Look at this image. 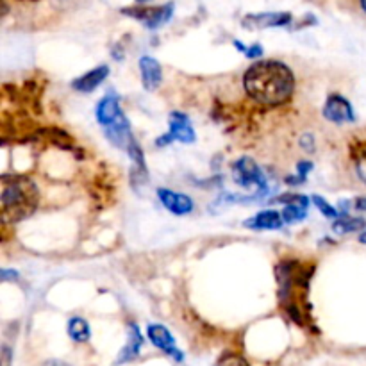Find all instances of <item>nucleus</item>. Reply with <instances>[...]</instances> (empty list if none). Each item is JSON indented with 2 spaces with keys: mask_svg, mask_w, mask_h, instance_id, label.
<instances>
[{
  "mask_svg": "<svg viewBox=\"0 0 366 366\" xmlns=\"http://www.w3.org/2000/svg\"><path fill=\"white\" fill-rule=\"evenodd\" d=\"M243 85L254 101L266 105H277L291 97L295 79L284 63L261 61L250 66L249 72L245 73Z\"/></svg>",
  "mask_w": 366,
  "mask_h": 366,
  "instance_id": "nucleus-1",
  "label": "nucleus"
},
{
  "mask_svg": "<svg viewBox=\"0 0 366 366\" xmlns=\"http://www.w3.org/2000/svg\"><path fill=\"white\" fill-rule=\"evenodd\" d=\"M38 188L31 179H2V214L6 221H18L33 214L38 205Z\"/></svg>",
  "mask_w": 366,
  "mask_h": 366,
  "instance_id": "nucleus-2",
  "label": "nucleus"
},
{
  "mask_svg": "<svg viewBox=\"0 0 366 366\" xmlns=\"http://www.w3.org/2000/svg\"><path fill=\"white\" fill-rule=\"evenodd\" d=\"M233 179L236 184L243 186V188H259L265 191V175H263L261 168L258 163L250 159V157H240L233 166Z\"/></svg>",
  "mask_w": 366,
  "mask_h": 366,
  "instance_id": "nucleus-3",
  "label": "nucleus"
},
{
  "mask_svg": "<svg viewBox=\"0 0 366 366\" xmlns=\"http://www.w3.org/2000/svg\"><path fill=\"white\" fill-rule=\"evenodd\" d=\"M195 138H197V136H195L193 127H191V124H189V118L186 117V115L175 111V113L170 115L168 133H166L165 136L159 138V140L156 141V145L157 147H165V145H168L170 141H173V140L181 141V143H193Z\"/></svg>",
  "mask_w": 366,
  "mask_h": 366,
  "instance_id": "nucleus-4",
  "label": "nucleus"
},
{
  "mask_svg": "<svg viewBox=\"0 0 366 366\" xmlns=\"http://www.w3.org/2000/svg\"><path fill=\"white\" fill-rule=\"evenodd\" d=\"M125 15L145 22L149 29H157L165 25L173 15V4H165L161 8H147V9H125Z\"/></svg>",
  "mask_w": 366,
  "mask_h": 366,
  "instance_id": "nucleus-5",
  "label": "nucleus"
},
{
  "mask_svg": "<svg viewBox=\"0 0 366 366\" xmlns=\"http://www.w3.org/2000/svg\"><path fill=\"white\" fill-rule=\"evenodd\" d=\"M323 117L334 124H346V122H354V109L350 105L346 98L342 95H330L323 108Z\"/></svg>",
  "mask_w": 366,
  "mask_h": 366,
  "instance_id": "nucleus-6",
  "label": "nucleus"
},
{
  "mask_svg": "<svg viewBox=\"0 0 366 366\" xmlns=\"http://www.w3.org/2000/svg\"><path fill=\"white\" fill-rule=\"evenodd\" d=\"M159 195V200L165 205L166 210L173 214H188L193 211V200L184 193H179V191H172V189L161 188L157 191Z\"/></svg>",
  "mask_w": 366,
  "mask_h": 366,
  "instance_id": "nucleus-7",
  "label": "nucleus"
},
{
  "mask_svg": "<svg viewBox=\"0 0 366 366\" xmlns=\"http://www.w3.org/2000/svg\"><path fill=\"white\" fill-rule=\"evenodd\" d=\"M284 226V218H282V213L274 210H266V211H259L258 214H254L252 218L245 221V227L249 229H256V230H277Z\"/></svg>",
  "mask_w": 366,
  "mask_h": 366,
  "instance_id": "nucleus-8",
  "label": "nucleus"
},
{
  "mask_svg": "<svg viewBox=\"0 0 366 366\" xmlns=\"http://www.w3.org/2000/svg\"><path fill=\"white\" fill-rule=\"evenodd\" d=\"M140 72H141V82H143L145 89H149V92H154L157 86L161 85V81H163L161 65H159L154 57H150V56L141 57Z\"/></svg>",
  "mask_w": 366,
  "mask_h": 366,
  "instance_id": "nucleus-9",
  "label": "nucleus"
},
{
  "mask_svg": "<svg viewBox=\"0 0 366 366\" xmlns=\"http://www.w3.org/2000/svg\"><path fill=\"white\" fill-rule=\"evenodd\" d=\"M147 332H149L150 342H152L157 349L165 350L166 354L173 356L177 361H181V352L175 349V342H173L172 334H170V330L166 329L165 325H150L149 329H147Z\"/></svg>",
  "mask_w": 366,
  "mask_h": 366,
  "instance_id": "nucleus-10",
  "label": "nucleus"
},
{
  "mask_svg": "<svg viewBox=\"0 0 366 366\" xmlns=\"http://www.w3.org/2000/svg\"><path fill=\"white\" fill-rule=\"evenodd\" d=\"M291 22L290 13H261V15H249L245 18V25L258 29L284 27Z\"/></svg>",
  "mask_w": 366,
  "mask_h": 366,
  "instance_id": "nucleus-11",
  "label": "nucleus"
},
{
  "mask_svg": "<svg viewBox=\"0 0 366 366\" xmlns=\"http://www.w3.org/2000/svg\"><path fill=\"white\" fill-rule=\"evenodd\" d=\"M108 75H109L108 66L105 65L97 66V68L89 70L88 73H85V75H81L79 79H75V81L72 82V86L77 89V92L89 93L95 88H98V86L105 81V77Z\"/></svg>",
  "mask_w": 366,
  "mask_h": 366,
  "instance_id": "nucleus-12",
  "label": "nucleus"
},
{
  "mask_svg": "<svg viewBox=\"0 0 366 366\" xmlns=\"http://www.w3.org/2000/svg\"><path fill=\"white\" fill-rule=\"evenodd\" d=\"M122 111H120V104H118V98L117 97H105L102 98L101 104L97 105V120L101 122L102 125H111L113 122H117V118L120 117Z\"/></svg>",
  "mask_w": 366,
  "mask_h": 366,
  "instance_id": "nucleus-13",
  "label": "nucleus"
},
{
  "mask_svg": "<svg viewBox=\"0 0 366 366\" xmlns=\"http://www.w3.org/2000/svg\"><path fill=\"white\" fill-rule=\"evenodd\" d=\"M141 345H143V336H141L140 329H138L136 325H131L129 329V343L125 345V349L120 352V358H118V365H122V363H127L131 361V359H134L138 356V352H140Z\"/></svg>",
  "mask_w": 366,
  "mask_h": 366,
  "instance_id": "nucleus-14",
  "label": "nucleus"
},
{
  "mask_svg": "<svg viewBox=\"0 0 366 366\" xmlns=\"http://www.w3.org/2000/svg\"><path fill=\"white\" fill-rule=\"evenodd\" d=\"M363 227H365V220H361V218H352L349 217V214H342L338 220L334 221L332 229L336 234H349L363 229Z\"/></svg>",
  "mask_w": 366,
  "mask_h": 366,
  "instance_id": "nucleus-15",
  "label": "nucleus"
},
{
  "mask_svg": "<svg viewBox=\"0 0 366 366\" xmlns=\"http://www.w3.org/2000/svg\"><path fill=\"white\" fill-rule=\"evenodd\" d=\"M68 334L70 338L75 339V342L79 343H85L89 339V325L86 320H82V318L75 316L72 318L68 322Z\"/></svg>",
  "mask_w": 366,
  "mask_h": 366,
  "instance_id": "nucleus-16",
  "label": "nucleus"
},
{
  "mask_svg": "<svg viewBox=\"0 0 366 366\" xmlns=\"http://www.w3.org/2000/svg\"><path fill=\"white\" fill-rule=\"evenodd\" d=\"M306 214H307V205L304 204H286V207L282 210L284 224H293V221L304 220Z\"/></svg>",
  "mask_w": 366,
  "mask_h": 366,
  "instance_id": "nucleus-17",
  "label": "nucleus"
},
{
  "mask_svg": "<svg viewBox=\"0 0 366 366\" xmlns=\"http://www.w3.org/2000/svg\"><path fill=\"white\" fill-rule=\"evenodd\" d=\"M313 204L316 205L318 211H320V213H322L323 217H327V218H339V217H342V213H339V211L336 210L334 205H330L329 202L325 200V198L320 197V195H314Z\"/></svg>",
  "mask_w": 366,
  "mask_h": 366,
  "instance_id": "nucleus-18",
  "label": "nucleus"
},
{
  "mask_svg": "<svg viewBox=\"0 0 366 366\" xmlns=\"http://www.w3.org/2000/svg\"><path fill=\"white\" fill-rule=\"evenodd\" d=\"M356 170H358V175L361 177V181L366 182V149H363L358 154V157H356Z\"/></svg>",
  "mask_w": 366,
  "mask_h": 366,
  "instance_id": "nucleus-19",
  "label": "nucleus"
},
{
  "mask_svg": "<svg viewBox=\"0 0 366 366\" xmlns=\"http://www.w3.org/2000/svg\"><path fill=\"white\" fill-rule=\"evenodd\" d=\"M217 366H249V363L240 356H226L224 359H220Z\"/></svg>",
  "mask_w": 366,
  "mask_h": 366,
  "instance_id": "nucleus-20",
  "label": "nucleus"
},
{
  "mask_svg": "<svg viewBox=\"0 0 366 366\" xmlns=\"http://www.w3.org/2000/svg\"><path fill=\"white\" fill-rule=\"evenodd\" d=\"M245 54H247V57H250V59H256V57L263 56V47L258 43L252 45V47H247Z\"/></svg>",
  "mask_w": 366,
  "mask_h": 366,
  "instance_id": "nucleus-21",
  "label": "nucleus"
},
{
  "mask_svg": "<svg viewBox=\"0 0 366 366\" xmlns=\"http://www.w3.org/2000/svg\"><path fill=\"white\" fill-rule=\"evenodd\" d=\"M311 168H313V165H311V163H307V161L298 163V175H300L302 181H304V179H306L307 172H309Z\"/></svg>",
  "mask_w": 366,
  "mask_h": 366,
  "instance_id": "nucleus-22",
  "label": "nucleus"
},
{
  "mask_svg": "<svg viewBox=\"0 0 366 366\" xmlns=\"http://www.w3.org/2000/svg\"><path fill=\"white\" fill-rule=\"evenodd\" d=\"M11 365V349L8 345L2 346V366Z\"/></svg>",
  "mask_w": 366,
  "mask_h": 366,
  "instance_id": "nucleus-23",
  "label": "nucleus"
},
{
  "mask_svg": "<svg viewBox=\"0 0 366 366\" xmlns=\"http://www.w3.org/2000/svg\"><path fill=\"white\" fill-rule=\"evenodd\" d=\"M300 145L304 147V149H307V150H313V149H314V140H313V136H309V134H306V136H302Z\"/></svg>",
  "mask_w": 366,
  "mask_h": 366,
  "instance_id": "nucleus-24",
  "label": "nucleus"
},
{
  "mask_svg": "<svg viewBox=\"0 0 366 366\" xmlns=\"http://www.w3.org/2000/svg\"><path fill=\"white\" fill-rule=\"evenodd\" d=\"M354 205H356V207H358L359 211H366V197L358 198V200L354 202Z\"/></svg>",
  "mask_w": 366,
  "mask_h": 366,
  "instance_id": "nucleus-25",
  "label": "nucleus"
},
{
  "mask_svg": "<svg viewBox=\"0 0 366 366\" xmlns=\"http://www.w3.org/2000/svg\"><path fill=\"white\" fill-rule=\"evenodd\" d=\"M9 277H17V272H8V270H2V279H4V281H8Z\"/></svg>",
  "mask_w": 366,
  "mask_h": 366,
  "instance_id": "nucleus-26",
  "label": "nucleus"
},
{
  "mask_svg": "<svg viewBox=\"0 0 366 366\" xmlns=\"http://www.w3.org/2000/svg\"><path fill=\"white\" fill-rule=\"evenodd\" d=\"M359 242H361V243H365V245H366V233H363L361 236H359Z\"/></svg>",
  "mask_w": 366,
  "mask_h": 366,
  "instance_id": "nucleus-27",
  "label": "nucleus"
},
{
  "mask_svg": "<svg viewBox=\"0 0 366 366\" xmlns=\"http://www.w3.org/2000/svg\"><path fill=\"white\" fill-rule=\"evenodd\" d=\"M361 6H363V9L366 11V0H361Z\"/></svg>",
  "mask_w": 366,
  "mask_h": 366,
  "instance_id": "nucleus-28",
  "label": "nucleus"
},
{
  "mask_svg": "<svg viewBox=\"0 0 366 366\" xmlns=\"http://www.w3.org/2000/svg\"><path fill=\"white\" fill-rule=\"evenodd\" d=\"M138 2H149V0H138Z\"/></svg>",
  "mask_w": 366,
  "mask_h": 366,
  "instance_id": "nucleus-29",
  "label": "nucleus"
}]
</instances>
